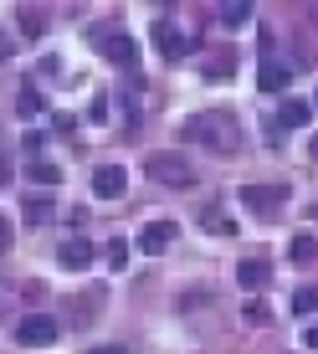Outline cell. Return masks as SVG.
Instances as JSON below:
<instances>
[{
	"label": "cell",
	"mask_w": 318,
	"mask_h": 354,
	"mask_svg": "<svg viewBox=\"0 0 318 354\" xmlns=\"http://www.w3.org/2000/svg\"><path fill=\"white\" fill-rule=\"evenodd\" d=\"M241 195H247V205H256V211H272V205L283 201V190H277V185H247Z\"/></svg>",
	"instance_id": "4fadbf2b"
},
{
	"label": "cell",
	"mask_w": 318,
	"mask_h": 354,
	"mask_svg": "<svg viewBox=\"0 0 318 354\" xmlns=\"http://www.w3.org/2000/svg\"><path fill=\"white\" fill-rule=\"evenodd\" d=\"M292 313H318V288H298L292 292Z\"/></svg>",
	"instance_id": "e0dca14e"
},
{
	"label": "cell",
	"mask_w": 318,
	"mask_h": 354,
	"mask_svg": "<svg viewBox=\"0 0 318 354\" xmlns=\"http://www.w3.org/2000/svg\"><path fill=\"white\" fill-rule=\"evenodd\" d=\"M88 354H129L124 344H97V349H88Z\"/></svg>",
	"instance_id": "d4e9b609"
},
{
	"label": "cell",
	"mask_w": 318,
	"mask_h": 354,
	"mask_svg": "<svg viewBox=\"0 0 318 354\" xmlns=\"http://www.w3.org/2000/svg\"><path fill=\"white\" fill-rule=\"evenodd\" d=\"M124 190H129V169L124 165H97L93 169V195L97 201H118Z\"/></svg>",
	"instance_id": "277c9868"
},
{
	"label": "cell",
	"mask_w": 318,
	"mask_h": 354,
	"mask_svg": "<svg viewBox=\"0 0 318 354\" xmlns=\"http://www.w3.org/2000/svg\"><path fill=\"white\" fill-rule=\"evenodd\" d=\"M57 262H62L67 272H82V267L93 262V241L88 236H67L62 247H57Z\"/></svg>",
	"instance_id": "8992f818"
},
{
	"label": "cell",
	"mask_w": 318,
	"mask_h": 354,
	"mask_svg": "<svg viewBox=\"0 0 318 354\" xmlns=\"http://www.w3.org/2000/svg\"><path fill=\"white\" fill-rule=\"evenodd\" d=\"M10 52H16V36H6V31H0V62H6Z\"/></svg>",
	"instance_id": "cb8c5ba5"
},
{
	"label": "cell",
	"mask_w": 318,
	"mask_h": 354,
	"mask_svg": "<svg viewBox=\"0 0 318 354\" xmlns=\"http://www.w3.org/2000/svg\"><path fill=\"white\" fill-rule=\"evenodd\" d=\"M236 283L247 288V292L267 288V262H256V257H252V262H241V267H236Z\"/></svg>",
	"instance_id": "30bf717a"
},
{
	"label": "cell",
	"mask_w": 318,
	"mask_h": 354,
	"mask_svg": "<svg viewBox=\"0 0 318 354\" xmlns=\"http://www.w3.org/2000/svg\"><path fill=\"white\" fill-rule=\"evenodd\" d=\"M16 334H21V344H52L57 339V319L52 313H31V319H21Z\"/></svg>",
	"instance_id": "5b68a950"
},
{
	"label": "cell",
	"mask_w": 318,
	"mask_h": 354,
	"mask_svg": "<svg viewBox=\"0 0 318 354\" xmlns=\"http://www.w3.org/2000/svg\"><path fill=\"white\" fill-rule=\"evenodd\" d=\"M185 139L205 144L211 154H236L241 149V124L231 113H221V108H211V113H195L185 124Z\"/></svg>",
	"instance_id": "6da1fadb"
},
{
	"label": "cell",
	"mask_w": 318,
	"mask_h": 354,
	"mask_svg": "<svg viewBox=\"0 0 318 354\" xmlns=\"http://www.w3.org/2000/svg\"><path fill=\"white\" fill-rule=\"evenodd\" d=\"M97 46H103V57H108V62H118L124 72L139 67V46H133L129 36H118V31H97Z\"/></svg>",
	"instance_id": "3957f363"
},
{
	"label": "cell",
	"mask_w": 318,
	"mask_h": 354,
	"mask_svg": "<svg viewBox=\"0 0 318 354\" xmlns=\"http://www.w3.org/2000/svg\"><path fill=\"white\" fill-rule=\"evenodd\" d=\"M149 175L165 180V185H175V190H190L195 185V169H190V160H180V154H154Z\"/></svg>",
	"instance_id": "7a4b0ae2"
},
{
	"label": "cell",
	"mask_w": 318,
	"mask_h": 354,
	"mask_svg": "<svg viewBox=\"0 0 318 354\" xmlns=\"http://www.w3.org/2000/svg\"><path fill=\"white\" fill-rule=\"evenodd\" d=\"M88 118H93V124H108V103H103V97H97V103L88 108Z\"/></svg>",
	"instance_id": "7402d4cb"
},
{
	"label": "cell",
	"mask_w": 318,
	"mask_h": 354,
	"mask_svg": "<svg viewBox=\"0 0 318 354\" xmlns=\"http://www.w3.org/2000/svg\"><path fill=\"white\" fill-rule=\"evenodd\" d=\"M247 21H252V0H226V6H221V26L241 31Z\"/></svg>",
	"instance_id": "8fae6325"
},
{
	"label": "cell",
	"mask_w": 318,
	"mask_h": 354,
	"mask_svg": "<svg viewBox=\"0 0 318 354\" xmlns=\"http://www.w3.org/2000/svg\"><path fill=\"white\" fill-rule=\"evenodd\" d=\"M154 46L169 57V62H180V57L190 52V41H185V36H180L175 26H169V21H154Z\"/></svg>",
	"instance_id": "52a82bcc"
},
{
	"label": "cell",
	"mask_w": 318,
	"mask_h": 354,
	"mask_svg": "<svg viewBox=\"0 0 318 354\" xmlns=\"http://www.w3.org/2000/svg\"><path fill=\"white\" fill-rule=\"evenodd\" d=\"M175 221H154V226H144V236H139V252H149V257H159V252L175 241Z\"/></svg>",
	"instance_id": "ba28073f"
},
{
	"label": "cell",
	"mask_w": 318,
	"mask_h": 354,
	"mask_svg": "<svg viewBox=\"0 0 318 354\" xmlns=\"http://www.w3.org/2000/svg\"><path fill=\"white\" fill-rule=\"evenodd\" d=\"M21 118H36V113H41V97H36V88H21Z\"/></svg>",
	"instance_id": "d6986e66"
},
{
	"label": "cell",
	"mask_w": 318,
	"mask_h": 354,
	"mask_svg": "<svg viewBox=\"0 0 318 354\" xmlns=\"http://www.w3.org/2000/svg\"><path fill=\"white\" fill-rule=\"evenodd\" d=\"M41 144H46V139H41V133H36V129H31V133H26V139H21V149H26V154H36V149H41Z\"/></svg>",
	"instance_id": "603a6c76"
},
{
	"label": "cell",
	"mask_w": 318,
	"mask_h": 354,
	"mask_svg": "<svg viewBox=\"0 0 318 354\" xmlns=\"http://www.w3.org/2000/svg\"><path fill=\"white\" fill-rule=\"evenodd\" d=\"M313 118V103H303V97H288L283 103V129H303Z\"/></svg>",
	"instance_id": "7c38bea8"
},
{
	"label": "cell",
	"mask_w": 318,
	"mask_h": 354,
	"mask_svg": "<svg viewBox=\"0 0 318 354\" xmlns=\"http://www.w3.org/2000/svg\"><path fill=\"white\" fill-rule=\"evenodd\" d=\"M288 77H292V67H288V62H262V72H256L262 93H283V88H288Z\"/></svg>",
	"instance_id": "9c48e42d"
},
{
	"label": "cell",
	"mask_w": 318,
	"mask_h": 354,
	"mask_svg": "<svg viewBox=\"0 0 318 354\" xmlns=\"http://www.w3.org/2000/svg\"><path fill=\"white\" fill-rule=\"evenodd\" d=\"M26 180H31V185H57V180H62V169H57V165H46V160H31L26 165Z\"/></svg>",
	"instance_id": "5bb4252c"
},
{
	"label": "cell",
	"mask_w": 318,
	"mask_h": 354,
	"mask_svg": "<svg viewBox=\"0 0 318 354\" xmlns=\"http://www.w3.org/2000/svg\"><path fill=\"white\" fill-rule=\"evenodd\" d=\"M6 241H10V226H6V221H0V247H6Z\"/></svg>",
	"instance_id": "4316f807"
},
{
	"label": "cell",
	"mask_w": 318,
	"mask_h": 354,
	"mask_svg": "<svg viewBox=\"0 0 318 354\" xmlns=\"http://www.w3.org/2000/svg\"><path fill=\"white\" fill-rule=\"evenodd\" d=\"M103 257H108V267H118V272H124V267H129V241L113 236V241L103 247Z\"/></svg>",
	"instance_id": "9a60e30c"
},
{
	"label": "cell",
	"mask_w": 318,
	"mask_h": 354,
	"mask_svg": "<svg viewBox=\"0 0 318 354\" xmlns=\"http://www.w3.org/2000/svg\"><path fill=\"white\" fill-rule=\"evenodd\" d=\"M288 257H292V262H313V257H318V241H313V236H292Z\"/></svg>",
	"instance_id": "2e32d148"
},
{
	"label": "cell",
	"mask_w": 318,
	"mask_h": 354,
	"mask_svg": "<svg viewBox=\"0 0 318 354\" xmlns=\"http://www.w3.org/2000/svg\"><path fill=\"white\" fill-rule=\"evenodd\" d=\"M21 26H26V36H41V26H46V21L36 16V10H26V21H21Z\"/></svg>",
	"instance_id": "44dd1931"
},
{
	"label": "cell",
	"mask_w": 318,
	"mask_h": 354,
	"mask_svg": "<svg viewBox=\"0 0 318 354\" xmlns=\"http://www.w3.org/2000/svg\"><path fill=\"white\" fill-rule=\"evenodd\" d=\"M26 221H31V226L52 221V201H26Z\"/></svg>",
	"instance_id": "ac0fdd59"
},
{
	"label": "cell",
	"mask_w": 318,
	"mask_h": 354,
	"mask_svg": "<svg viewBox=\"0 0 318 354\" xmlns=\"http://www.w3.org/2000/svg\"><path fill=\"white\" fill-rule=\"evenodd\" d=\"M313 108H318V93H313Z\"/></svg>",
	"instance_id": "83f0119b"
},
{
	"label": "cell",
	"mask_w": 318,
	"mask_h": 354,
	"mask_svg": "<svg viewBox=\"0 0 318 354\" xmlns=\"http://www.w3.org/2000/svg\"><path fill=\"white\" fill-rule=\"evenodd\" d=\"M247 319L252 324H272V308H267L262 298H247Z\"/></svg>",
	"instance_id": "ffe728a7"
},
{
	"label": "cell",
	"mask_w": 318,
	"mask_h": 354,
	"mask_svg": "<svg viewBox=\"0 0 318 354\" xmlns=\"http://www.w3.org/2000/svg\"><path fill=\"white\" fill-rule=\"evenodd\" d=\"M303 344H308V349H318V328H308V334H303Z\"/></svg>",
	"instance_id": "484cf974"
}]
</instances>
